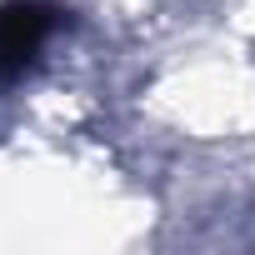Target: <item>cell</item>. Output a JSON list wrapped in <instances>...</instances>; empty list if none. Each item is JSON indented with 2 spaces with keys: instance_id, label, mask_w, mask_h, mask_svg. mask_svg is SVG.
<instances>
[{
  "instance_id": "6da1fadb",
  "label": "cell",
  "mask_w": 255,
  "mask_h": 255,
  "mask_svg": "<svg viewBox=\"0 0 255 255\" xmlns=\"http://www.w3.org/2000/svg\"><path fill=\"white\" fill-rule=\"evenodd\" d=\"M65 25L55 0H5L0 5V90L15 85L45 50V40Z\"/></svg>"
}]
</instances>
